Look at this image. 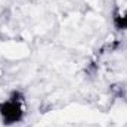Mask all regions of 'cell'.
<instances>
[{
  "label": "cell",
  "mask_w": 127,
  "mask_h": 127,
  "mask_svg": "<svg viewBox=\"0 0 127 127\" xmlns=\"http://www.w3.org/2000/svg\"><path fill=\"white\" fill-rule=\"evenodd\" d=\"M114 27L118 31H127V12H117L112 18Z\"/></svg>",
  "instance_id": "cell-2"
},
{
  "label": "cell",
  "mask_w": 127,
  "mask_h": 127,
  "mask_svg": "<svg viewBox=\"0 0 127 127\" xmlns=\"http://www.w3.org/2000/svg\"><path fill=\"white\" fill-rule=\"evenodd\" d=\"M24 115H25V111L21 102L12 100V99L0 102V117H1L3 124L12 126V124L21 123Z\"/></svg>",
  "instance_id": "cell-1"
},
{
  "label": "cell",
  "mask_w": 127,
  "mask_h": 127,
  "mask_svg": "<svg viewBox=\"0 0 127 127\" xmlns=\"http://www.w3.org/2000/svg\"><path fill=\"white\" fill-rule=\"evenodd\" d=\"M9 99H12V100H16V102H21V103H24V100H25V96L24 93L21 92V90H13L10 96H9Z\"/></svg>",
  "instance_id": "cell-3"
}]
</instances>
